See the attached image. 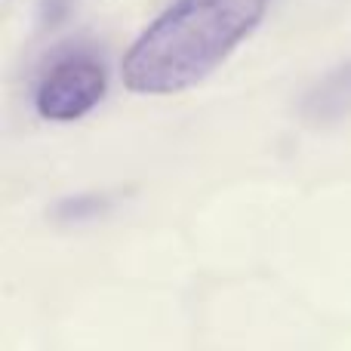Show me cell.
Returning a JSON list of instances; mask_svg holds the SVG:
<instances>
[{
    "label": "cell",
    "instance_id": "cell-1",
    "mask_svg": "<svg viewBox=\"0 0 351 351\" xmlns=\"http://www.w3.org/2000/svg\"><path fill=\"white\" fill-rule=\"evenodd\" d=\"M271 0H173L123 56V86L176 96L210 77L265 19Z\"/></svg>",
    "mask_w": 351,
    "mask_h": 351
},
{
    "label": "cell",
    "instance_id": "cell-4",
    "mask_svg": "<svg viewBox=\"0 0 351 351\" xmlns=\"http://www.w3.org/2000/svg\"><path fill=\"white\" fill-rule=\"evenodd\" d=\"M108 206L105 194H77V197H68L56 206V219L62 222H86V219H99Z\"/></svg>",
    "mask_w": 351,
    "mask_h": 351
},
{
    "label": "cell",
    "instance_id": "cell-3",
    "mask_svg": "<svg viewBox=\"0 0 351 351\" xmlns=\"http://www.w3.org/2000/svg\"><path fill=\"white\" fill-rule=\"evenodd\" d=\"M299 114L315 127H327V123H339L351 117V62L327 71L305 93L299 102Z\"/></svg>",
    "mask_w": 351,
    "mask_h": 351
},
{
    "label": "cell",
    "instance_id": "cell-2",
    "mask_svg": "<svg viewBox=\"0 0 351 351\" xmlns=\"http://www.w3.org/2000/svg\"><path fill=\"white\" fill-rule=\"evenodd\" d=\"M108 71L102 56L84 43H65L49 56L34 90V108L43 121L74 123L105 96Z\"/></svg>",
    "mask_w": 351,
    "mask_h": 351
}]
</instances>
